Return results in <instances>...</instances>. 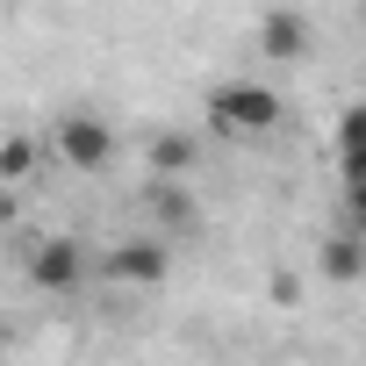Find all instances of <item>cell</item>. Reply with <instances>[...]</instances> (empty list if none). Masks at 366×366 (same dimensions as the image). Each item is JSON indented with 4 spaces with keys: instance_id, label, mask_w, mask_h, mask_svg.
<instances>
[{
    "instance_id": "cell-8",
    "label": "cell",
    "mask_w": 366,
    "mask_h": 366,
    "mask_svg": "<svg viewBox=\"0 0 366 366\" xmlns=\"http://www.w3.org/2000/svg\"><path fill=\"white\" fill-rule=\"evenodd\" d=\"M337 179H366V101L337 115Z\"/></svg>"
},
{
    "instance_id": "cell-1",
    "label": "cell",
    "mask_w": 366,
    "mask_h": 366,
    "mask_svg": "<svg viewBox=\"0 0 366 366\" xmlns=\"http://www.w3.org/2000/svg\"><path fill=\"white\" fill-rule=\"evenodd\" d=\"M280 115H287V101H280L266 79H223V86H209V129H216V137L259 144V137L280 129Z\"/></svg>"
},
{
    "instance_id": "cell-9",
    "label": "cell",
    "mask_w": 366,
    "mask_h": 366,
    "mask_svg": "<svg viewBox=\"0 0 366 366\" xmlns=\"http://www.w3.org/2000/svg\"><path fill=\"white\" fill-rule=\"evenodd\" d=\"M194 158H202V144H194V137H179V129L151 137V172H158V179H187V172H194Z\"/></svg>"
},
{
    "instance_id": "cell-7",
    "label": "cell",
    "mask_w": 366,
    "mask_h": 366,
    "mask_svg": "<svg viewBox=\"0 0 366 366\" xmlns=\"http://www.w3.org/2000/svg\"><path fill=\"white\" fill-rule=\"evenodd\" d=\"M316 273H323V280H337V287H345V280H366V237H359L352 223H345V230H330V237L316 244Z\"/></svg>"
},
{
    "instance_id": "cell-11",
    "label": "cell",
    "mask_w": 366,
    "mask_h": 366,
    "mask_svg": "<svg viewBox=\"0 0 366 366\" xmlns=\"http://www.w3.org/2000/svg\"><path fill=\"white\" fill-rule=\"evenodd\" d=\"M345 223L366 237V179H345Z\"/></svg>"
},
{
    "instance_id": "cell-4",
    "label": "cell",
    "mask_w": 366,
    "mask_h": 366,
    "mask_svg": "<svg viewBox=\"0 0 366 366\" xmlns=\"http://www.w3.org/2000/svg\"><path fill=\"white\" fill-rule=\"evenodd\" d=\"M29 280H36L44 295H79V280H86V244H79V237H44V244L29 252Z\"/></svg>"
},
{
    "instance_id": "cell-2",
    "label": "cell",
    "mask_w": 366,
    "mask_h": 366,
    "mask_svg": "<svg viewBox=\"0 0 366 366\" xmlns=\"http://www.w3.org/2000/svg\"><path fill=\"white\" fill-rule=\"evenodd\" d=\"M51 158L72 165V172H108V165H115V122H101V115H86V108L58 115V122H51Z\"/></svg>"
},
{
    "instance_id": "cell-10",
    "label": "cell",
    "mask_w": 366,
    "mask_h": 366,
    "mask_svg": "<svg viewBox=\"0 0 366 366\" xmlns=\"http://www.w3.org/2000/svg\"><path fill=\"white\" fill-rule=\"evenodd\" d=\"M36 172V137H8V151H0V179H29Z\"/></svg>"
},
{
    "instance_id": "cell-5",
    "label": "cell",
    "mask_w": 366,
    "mask_h": 366,
    "mask_svg": "<svg viewBox=\"0 0 366 366\" xmlns=\"http://www.w3.org/2000/svg\"><path fill=\"white\" fill-rule=\"evenodd\" d=\"M309 51H316V29H309L302 8H273V15L259 22V58H266V65H302Z\"/></svg>"
},
{
    "instance_id": "cell-6",
    "label": "cell",
    "mask_w": 366,
    "mask_h": 366,
    "mask_svg": "<svg viewBox=\"0 0 366 366\" xmlns=\"http://www.w3.org/2000/svg\"><path fill=\"white\" fill-rule=\"evenodd\" d=\"M151 230H165L172 244H187L202 230V209L187 194V179H158V187H151Z\"/></svg>"
},
{
    "instance_id": "cell-12",
    "label": "cell",
    "mask_w": 366,
    "mask_h": 366,
    "mask_svg": "<svg viewBox=\"0 0 366 366\" xmlns=\"http://www.w3.org/2000/svg\"><path fill=\"white\" fill-rule=\"evenodd\" d=\"M359 22H366V0H359Z\"/></svg>"
},
{
    "instance_id": "cell-3",
    "label": "cell",
    "mask_w": 366,
    "mask_h": 366,
    "mask_svg": "<svg viewBox=\"0 0 366 366\" xmlns=\"http://www.w3.org/2000/svg\"><path fill=\"white\" fill-rule=\"evenodd\" d=\"M101 266H108V280H115V287H158V280L172 273V237H165V230L122 237V244H115Z\"/></svg>"
}]
</instances>
